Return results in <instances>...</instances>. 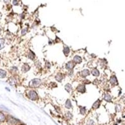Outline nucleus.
Returning <instances> with one entry per match:
<instances>
[{
    "label": "nucleus",
    "mask_w": 125,
    "mask_h": 125,
    "mask_svg": "<svg viewBox=\"0 0 125 125\" xmlns=\"http://www.w3.org/2000/svg\"><path fill=\"white\" fill-rule=\"evenodd\" d=\"M25 96L31 100V101H33V102H36L39 100V94H38V92L35 90V89H27L26 90V93H25Z\"/></svg>",
    "instance_id": "f257e3e1"
},
{
    "label": "nucleus",
    "mask_w": 125,
    "mask_h": 125,
    "mask_svg": "<svg viewBox=\"0 0 125 125\" xmlns=\"http://www.w3.org/2000/svg\"><path fill=\"white\" fill-rule=\"evenodd\" d=\"M41 85H42V80H41L40 78H33L28 82V87L32 88V89L39 88Z\"/></svg>",
    "instance_id": "f03ea898"
},
{
    "label": "nucleus",
    "mask_w": 125,
    "mask_h": 125,
    "mask_svg": "<svg viewBox=\"0 0 125 125\" xmlns=\"http://www.w3.org/2000/svg\"><path fill=\"white\" fill-rule=\"evenodd\" d=\"M108 84L110 85V87L114 88V87H118L119 86V81H118V77L116 74H111L108 78Z\"/></svg>",
    "instance_id": "7ed1b4c3"
},
{
    "label": "nucleus",
    "mask_w": 125,
    "mask_h": 125,
    "mask_svg": "<svg viewBox=\"0 0 125 125\" xmlns=\"http://www.w3.org/2000/svg\"><path fill=\"white\" fill-rule=\"evenodd\" d=\"M97 67L99 69H102V70L106 69L108 67V61H107V59L106 58H99L97 60Z\"/></svg>",
    "instance_id": "20e7f679"
},
{
    "label": "nucleus",
    "mask_w": 125,
    "mask_h": 125,
    "mask_svg": "<svg viewBox=\"0 0 125 125\" xmlns=\"http://www.w3.org/2000/svg\"><path fill=\"white\" fill-rule=\"evenodd\" d=\"M113 99H114V96L111 94L109 91L103 92V94H102V100H104V101L107 102V103H112L113 102Z\"/></svg>",
    "instance_id": "39448f33"
},
{
    "label": "nucleus",
    "mask_w": 125,
    "mask_h": 125,
    "mask_svg": "<svg viewBox=\"0 0 125 125\" xmlns=\"http://www.w3.org/2000/svg\"><path fill=\"white\" fill-rule=\"evenodd\" d=\"M76 90L77 93H79V94H84V93H86V84L84 82H81L79 83V84H77V86L74 88Z\"/></svg>",
    "instance_id": "423d86ee"
},
{
    "label": "nucleus",
    "mask_w": 125,
    "mask_h": 125,
    "mask_svg": "<svg viewBox=\"0 0 125 125\" xmlns=\"http://www.w3.org/2000/svg\"><path fill=\"white\" fill-rule=\"evenodd\" d=\"M78 75H79L82 79H86V78H88V77L91 75L90 69H88V68H83V69H81V70L79 71Z\"/></svg>",
    "instance_id": "0eeeda50"
},
{
    "label": "nucleus",
    "mask_w": 125,
    "mask_h": 125,
    "mask_svg": "<svg viewBox=\"0 0 125 125\" xmlns=\"http://www.w3.org/2000/svg\"><path fill=\"white\" fill-rule=\"evenodd\" d=\"M75 67H76V64L73 60H69L64 64V68L66 69V71H73Z\"/></svg>",
    "instance_id": "6e6552de"
},
{
    "label": "nucleus",
    "mask_w": 125,
    "mask_h": 125,
    "mask_svg": "<svg viewBox=\"0 0 125 125\" xmlns=\"http://www.w3.org/2000/svg\"><path fill=\"white\" fill-rule=\"evenodd\" d=\"M66 77V74L63 73V72H57V73L54 75V80L57 82V83H61L63 82V80L65 79Z\"/></svg>",
    "instance_id": "1a4fd4ad"
},
{
    "label": "nucleus",
    "mask_w": 125,
    "mask_h": 125,
    "mask_svg": "<svg viewBox=\"0 0 125 125\" xmlns=\"http://www.w3.org/2000/svg\"><path fill=\"white\" fill-rule=\"evenodd\" d=\"M90 72H91V76H93L94 78H98V77L101 75V71H100V69H99L97 66L91 67Z\"/></svg>",
    "instance_id": "9d476101"
},
{
    "label": "nucleus",
    "mask_w": 125,
    "mask_h": 125,
    "mask_svg": "<svg viewBox=\"0 0 125 125\" xmlns=\"http://www.w3.org/2000/svg\"><path fill=\"white\" fill-rule=\"evenodd\" d=\"M72 60L75 62L76 65H80V64L83 63V57L80 54H74L73 57H72Z\"/></svg>",
    "instance_id": "9b49d317"
},
{
    "label": "nucleus",
    "mask_w": 125,
    "mask_h": 125,
    "mask_svg": "<svg viewBox=\"0 0 125 125\" xmlns=\"http://www.w3.org/2000/svg\"><path fill=\"white\" fill-rule=\"evenodd\" d=\"M6 121H7L10 125H19L20 123H21L18 119L14 118V117H12V116H8L7 119H6Z\"/></svg>",
    "instance_id": "f8f14e48"
},
{
    "label": "nucleus",
    "mask_w": 125,
    "mask_h": 125,
    "mask_svg": "<svg viewBox=\"0 0 125 125\" xmlns=\"http://www.w3.org/2000/svg\"><path fill=\"white\" fill-rule=\"evenodd\" d=\"M26 56H27V58H28L29 60H31V61H35V60H36V54H35L31 49H28V50H27Z\"/></svg>",
    "instance_id": "ddd939ff"
},
{
    "label": "nucleus",
    "mask_w": 125,
    "mask_h": 125,
    "mask_svg": "<svg viewBox=\"0 0 125 125\" xmlns=\"http://www.w3.org/2000/svg\"><path fill=\"white\" fill-rule=\"evenodd\" d=\"M28 32H29V26H28V24H26L25 26L21 27V29H20V31H19V35L20 36H24Z\"/></svg>",
    "instance_id": "4468645a"
},
{
    "label": "nucleus",
    "mask_w": 125,
    "mask_h": 125,
    "mask_svg": "<svg viewBox=\"0 0 125 125\" xmlns=\"http://www.w3.org/2000/svg\"><path fill=\"white\" fill-rule=\"evenodd\" d=\"M101 104H102V100L99 98V99H97L94 103H93V105H92L91 109H92V110H97V109H99L100 106H101Z\"/></svg>",
    "instance_id": "2eb2a0df"
},
{
    "label": "nucleus",
    "mask_w": 125,
    "mask_h": 125,
    "mask_svg": "<svg viewBox=\"0 0 125 125\" xmlns=\"http://www.w3.org/2000/svg\"><path fill=\"white\" fill-rule=\"evenodd\" d=\"M30 69H31V66L28 63H23L21 65V72L22 73H28V72L30 71Z\"/></svg>",
    "instance_id": "dca6fc26"
},
{
    "label": "nucleus",
    "mask_w": 125,
    "mask_h": 125,
    "mask_svg": "<svg viewBox=\"0 0 125 125\" xmlns=\"http://www.w3.org/2000/svg\"><path fill=\"white\" fill-rule=\"evenodd\" d=\"M62 53H63V55H64L65 57H68V56L70 55V53H71L70 47L67 46V45H64V46H63V49H62Z\"/></svg>",
    "instance_id": "f3484780"
},
{
    "label": "nucleus",
    "mask_w": 125,
    "mask_h": 125,
    "mask_svg": "<svg viewBox=\"0 0 125 125\" xmlns=\"http://www.w3.org/2000/svg\"><path fill=\"white\" fill-rule=\"evenodd\" d=\"M64 89L67 93H69V94H72V92H73V90H74V88H73V86H72L71 83H66V84L64 85Z\"/></svg>",
    "instance_id": "a211bd4d"
},
{
    "label": "nucleus",
    "mask_w": 125,
    "mask_h": 125,
    "mask_svg": "<svg viewBox=\"0 0 125 125\" xmlns=\"http://www.w3.org/2000/svg\"><path fill=\"white\" fill-rule=\"evenodd\" d=\"M64 107L67 109V110H71L72 108H73V104H72V101L68 98L65 100V103H64Z\"/></svg>",
    "instance_id": "6ab92c4d"
},
{
    "label": "nucleus",
    "mask_w": 125,
    "mask_h": 125,
    "mask_svg": "<svg viewBox=\"0 0 125 125\" xmlns=\"http://www.w3.org/2000/svg\"><path fill=\"white\" fill-rule=\"evenodd\" d=\"M78 108H79V113L81 114V115H86V114H87V108L85 106L79 105Z\"/></svg>",
    "instance_id": "aec40b11"
},
{
    "label": "nucleus",
    "mask_w": 125,
    "mask_h": 125,
    "mask_svg": "<svg viewBox=\"0 0 125 125\" xmlns=\"http://www.w3.org/2000/svg\"><path fill=\"white\" fill-rule=\"evenodd\" d=\"M64 117L66 118V120H71L72 118H73V114H72V112H70L68 110V111H66L64 113Z\"/></svg>",
    "instance_id": "412c9836"
},
{
    "label": "nucleus",
    "mask_w": 125,
    "mask_h": 125,
    "mask_svg": "<svg viewBox=\"0 0 125 125\" xmlns=\"http://www.w3.org/2000/svg\"><path fill=\"white\" fill-rule=\"evenodd\" d=\"M10 73L11 74H13V75H16L17 73H18V71H19V69H18V67L17 66H12L11 68H10Z\"/></svg>",
    "instance_id": "4be33fe9"
},
{
    "label": "nucleus",
    "mask_w": 125,
    "mask_h": 125,
    "mask_svg": "<svg viewBox=\"0 0 125 125\" xmlns=\"http://www.w3.org/2000/svg\"><path fill=\"white\" fill-rule=\"evenodd\" d=\"M7 77V71L4 69H0V79H4Z\"/></svg>",
    "instance_id": "5701e85b"
},
{
    "label": "nucleus",
    "mask_w": 125,
    "mask_h": 125,
    "mask_svg": "<svg viewBox=\"0 0 125 125\" xmlns=\"http://www.w3.org/2000/svg\"><path fill=\"white\" fill-rule=\"evenodd\" d=\"M11 4L12 6H15V7L20 6L21 5V0H11Z\"/></svg>",
    "instance_id": "b1692460"
},
{
    "label": "nucleus",
    "mask_w": 125,
    "mask_h": 125,
    "mask_svg": "<svg viewBox=\"0 0 125 125\" xmlns=\"http://www.w3.org/2000/svg\"><path fill=\"white\" fill-rule=\"evenodd\" d=\"M114 107H115V112H121V110H122L121 103H116L115 105H114Z\"/></svg>",
    "instance_id": "393cba45"
},
{
    "label": "nucleus",
    "mask_w": 125,
    "mask_h": 125,
    "mask_svg": "<svg viewBox=\"0 0 125 125\" xmlns=\"http://www.w3.org/2000/svg\"><path fill=\"white\" fill-rule=\"evenodd\" d=\"M5 44H6V40L4 38H0V50L4 48Z\"/></svg>",
    "instance_id": "a878e982"
},
{
    "label": "nucleus",
    "mask_w": 125,
    "mask_h": 125,
    "mask_svg": "<svg viewBox=\"0 0 125 125\" xmlns=\"http://www.w3.org/2000/svg\"><path fill=\"white\" fill-rule=\"evenodd\" d=\"M6 116H5V114L3 113V112H1L0 111V122H4V121H6Z\"/></svg>",
    "instance_id": "bb28decb"
},
{
    "label": "nucleus",
    "mask_w": 125,
    "mask_h": 125,
    "mask_svg": "<svg viewBox=\"0 0 125 125\" xmlns=\"http://www.w3.org/2000/svg\"><path fill=\"white\" fill-rule=\"evenodd\" d=\"M86 125H95V121L92 118H88L86 120Z\"/></svg>",
    "instance_id": "cd10ccee"
},
{
    "label": "nucleus",
    "mask_w": 125,
    "mask_h": 125,
    "mask_svg": "<svg viewBox=\"0 0 125 125\" xmlns=\"http://www.w3.org/2000/svg\"><path fill=\"white\" fill-rule=\"evenodd\" d=\"M48 86H49V88H50V89L57 88V82H50Z\"/></svg>",
    "instance_id": "c85d7f7f"
},
{
    "label": "nucleus",
    "mask_w": 125,
    "mask_h": 125,
    "mask_svg": "<svg viewBox=\"0 0 125 125\" xmlns=\"http://www.w3.org/2000/svg\"><path fill=\"white\" fill-rule=\"evenodd\" d=\"M44 68H45V69H47V70L51 68V63H50L49 61H47V60H45V61H44Z\"/></svg>",
    "instance_id": "c756f323"
},
{
    "label": "nucleus",
    "mask_w": 125,
    "mask_h": 125,
    "mask_svg": "<svg viewBox=\"0 0 125 125\" xmlns=\"http://www.w3.org/2000/svg\"><path fill=\"white\" fill-rule=\"evenodd\" d=\"M40 20L39 19H35L34 22H33V27H36V26H40Z\"/></svg>",
    "instance_id": "7c9ffc66"
},
{
    "label": "nucleus",
    "mask_w": 125,
    "mask_h": 125,
    "mask_svg": "<svg viewBox=\"0 0 125 125\" xmlns=\"http://www.w3.org/2000/svg\"><path fill=\"white\" fill-rule=\"evenodd\" d=\"M122 96V89L119 88L118 89V93H117V97H121Z\"/></svg>",
    "instance_id": "2f4dec72"
},
{
    "label": "nucleus",
    "mask_w": 125,
    "mask_h": 125,
    "mask_svg": "<svg viewBox=\"0 0 125 125\" xmlns=\"http://www.w3.org/2000/svg\"><path fill=\"white\" fill-rule=\"evenodd\" d=\"M122 121H123V120H122L121 118H118V119H116V122H117V124H121V123H122Z\"/></svg>",
    "instance_id": "473e14b6"
},
{
    "label": "nucleus",
    "mask_w": 125,
    "mask_h": 125,
    "mask_svg": "<svg viewBox=\"0 0 125 125\" xmlns=\"http://www.w3.org/2000/svg\"><path fill=\"white\" fill-rule=\"evenodd\" d=\"M1 33H2V29L0 28V35H1Z\"/></svg>",
    "instance_id": "72a5a7b5"
},
{
    "label": "nucleus",
    "mask_w": 125,
    "mask_h": 125,
    "mask_svg": "<svg viewBox=\"0 0 125 125\" xmlns=\"http://www.w3.org/2000/svg\"><path fill=\"white\" fill-rule=\"evenodd\" d=\"M115 125H123V124H115Z\"/></svg>",
    "instance_id": "f704fd0d"
},
{
    "label": "nucleus",
    "mask_w": 125,
    "mask_h": 125,
    "mask_svg": "<svg viewBox=\"0 0 125 125\" xmlns=\"http://www.w3.org/2000/svg\"><path fill=\"white\" fill-rule=\"evenodd\" d=\"M19 125H24V124H22V123H20V124H19Z\"/></svg>",
    "instance_id": "c9c22d12"
},
{
    "label": "nucleus",
    "mask_w": 125,
    "mask_h": 125,
    "mask_svg": "<svg viewBox=\"0 0 125 125\" xmlns=\"http://www.w3.org/2000/svg\"><path fill=\"white\" fill-rule=\"evenodd\" d=\"M124 125H125V120H124Z\"/></svg>",
    "instance_id": "e433bc0d"
},
{
    "label": "nucleus",
    "mask_w": 125,
    "mask_h": 125,
    "mask_svg": "<svg viewBox=\"0 0 125 125\" xmlns=\"http://www.w3.org/2000/svg\"><path fill=\"white\" fill-rule=\"evenodd\" d=\"M68 125H70V124H68Z\"/></svg>",
    "instance_id": "4c0bfd02"
}]
</instances>
